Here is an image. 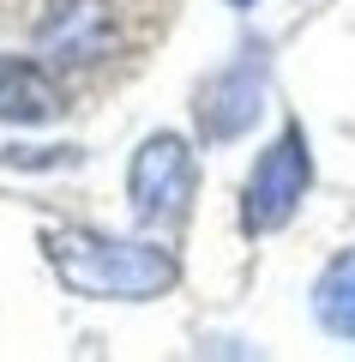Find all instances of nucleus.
<instances>
[{
	"instance_id": "8",
	"label": "nucleus",
	"mask_w": 355,
	"mask_h": 362,
	"mask_svg": "<svg viewBox=\"0 0 355 362\" xmlns=\"http://www.w3.org/2000/svg\"><path fill=\"white\" fill-rule=\"evenodd\" d=\"M229 6H253V0H229Z\"/></svg>"
},
{
	"instance_id": "4",
	"label": "nucleus",
	"mask_w": 355,
	"mask_h": 362,
	"mask_svg": "<svg viewBox=\"0 0 355 362\" xmlns=\"http://www.w3.org/2000/svg\"><path fill=\"white\" fill-rule=\"evenodd\" d=\"M37 49L49 54L54 66H66V73L109 61V49H114V13H109V0H54L49 18L37 25Z\"/></svg>"
},
{
	"instance_id": "6",
	"label": "nucleus",
	"mask_w": 355,
	"mask_h": 362,
	"mask_svg": "<svg viewBox=\"0 0 355 362\" xmlns=\"http://www.w3.org/2000/svg\"><path fill=\"white\" fill-rule=\"evenodd\" d=\"M54 115H61V85L49 78V66L30 54H0V121L37 127Z\"/></svg>"
},
{
	"instance_id": "7",
	"label": "nucleus",
	"mask_w": 355,
	"mask_h": 362,
	"mask_svg": "<svg viewBox=\"0 0 355 362\" xmlns=\"http://www.w3.org/2000/svg\"><path fill=\"white\" fill-rule=\"evenodd\" d=\"M313 308H319V320H325V332L355 338V247L325 266V278H319V290H313Z\"/></svg>"
},
{
	"instance_id": "5",
	"label": "nucleus",
	"mask_w": 355,
	"mask_h": 362,
	"mask_svg": "<svg viewBox=\"0 0 355 362\" xmlns=\"http://www.w3.org/2000/svg\"><path fill=\"white\" fill-rule=\"evenodd\" d=\"M259 97H265V49H241V61H229L223 73H211L205 90H199L205 139H241L259 115Z\"/></svg>"
},
{
	"instance_id": "1",
	"label": "nucleus",
	"mask_w": 355,
	"mask_h": 362,
	"mask_svg": "<svg viewBox=\"0 0 355 362\" xmlns=\"http://www.w3.org/2000/svg\"><path fill=\"white\" fill-rule=\"evenodd\" d=\"M42 254H49L54 278L90 302H151L181 284V266L169 247L114 242V235H97V230H49Z\"/></svg>"
},
{
	"instance_id": "2",
	"label": "nucleus",
	"mask_w": 355,
	"mask_h": 362,
	"mask_svg": "<svg viewBox=\"0 0 355 362\" xmlns=\"http://www.w3.org/2000/svg\"><path fill=\"white\" fill-rule=\"evenodd\" d=\"M307 181H313V157H307V133L301 127H283L277 139L259 151L253 175L241 187V230L247 235H271L295 218Z\"/></svg>"
},
{
	"instance_id": "3",
	"label": "nucleus",
	"mask_w": 355,
	"mask_h": 362,
	"mask_svg": "<svg viewBox=\"0 0 355 362\" xmlns=\"http://www.w3.org/2000/svg\"><path fill=\"white\" fill-rule=\"evenodd\" d=\"M199 187V163L181 133H151L127 163V194L145 223H181Z\"/></svg>"
}]
</instances>
